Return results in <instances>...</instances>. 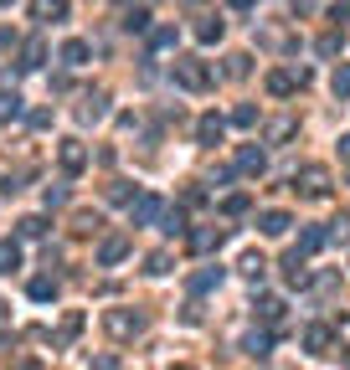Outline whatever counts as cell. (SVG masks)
<instances>
[{
    "mask_svg": "<svg viewBox=\"0 0 350 370\" xmlns=\"http://www.w3.org/2000/svg\"><path fill=\"white\" fill-rule=\"evenodd\" d=\"M175 82H181L186 93H206L211 82H216V72L206 67V62H196V57H186V62H175Z\"/></svg>",
    "mask_w": 350,
    "mask_h": 370,
    "instance_id": "cell-1",
    "label": "cell"
},
{
    "mask_svg": "<svg viewBox=\"0 0 350 370\" xmlns=\"http://www.w3.org/2000/svg\"><path fill=\"white\" fill-rule=\"evenodd\" d=\"M294 190L304 195V201H324V195H330V170L324 165H304L294 175Z\"/></svg>",
    "mask_w": 350,
    "mask_h": 370,
    "instance_id": "cell-2",
    "label": "cell"
},
{
    "mask_svg": "<svg viewBox=\"0 0 350 370\" xmlns=\"http://www.w3.org/2000/svg\"><path fill=\"white\" fill-rule=\"evenodd\" d=\"M103 330L114 334V339H134V334H144V314L139 309H108L103 314Z\"/></svg>",
    "mask_w": 350,
    "mask_h": 370,
    "instance_id": "cell-3",
    "label": "cell"
},
{
    "mask_svg": "<svg viewBox=\"0 0 350 370\" xmlns=\"http://www.w3.org/2000/svg\"><path fill=\"white\" fill-rule=\"evenodd\" d=\"M304 82H309V72H304V67H278V72H268V93L273 98H289L294 88H304Z\"/></svg>",
    "mask_w": 350,
    "mask_h": 370,
    "instance_id": "cell-4",
    "label": "cell"
},
{
    "mask_svg": "<svg viewBox=\"0 0 350 370\" xmlns=\"http://www.w3.org/2000/svg\"><path fill=\"white\" fill-rule=\"evenodd\" d=\"M160 216H165L160 195H134V201H129V222L134 227H149V222H160Z\"/></svg>",
    "mask_w": 350,
    "mask_h": 370,
    "instance_id": "cell-5",
    "label": "cell"
},
{
    "mask_svg": "<svg viewBox=\"0 0 350 370\" xmlns=\"http://www.w3.org/2000/svg\"><path fill=\"white\" fill-rule=\"evenodd\" d=\"M57 165L68 170V175H83V170H88V149H83V139H62V144H57Z\"/></svg>",
    "mask_w": 350,
    "mask_h": 370,
    "instance_id": "cell-6",
    "label": "cell"
},
{
    "mask_svg": "<svg viewBox=\"0 0 350 370\" xmlns=\"http://www.w3.org/2000/svg\"><path fill=\"white\" fill-rule=\"evenodd\" d=\"M232 170H237V175H262V170H268V155H262L258 144H243L237 160H232Z\"/></svg>",
    "mask_w": 350,
    "mask_h": 370,
    "instance_id": "cell-7",
    "label": "cell"
},
{
    "mask_svg": "<svg viewBox=\"0 0 350 370\" xmlns=\"http://www.w3.org/2000/svg\"><path fill=\"white\" fill-rule=\"evenodd\" d=\"M68 0H31V21H41V26H57V21H68Z\"/></svg>",
    "mask_w": 350,
    "mask_h": 370,
    "instance_id": "cell-8",
    "label": "cell"
},
{
    "mask_svg": "<svg viewBox=\"0 0 350 370\" xmlns=\"http://www.w3.org/2000/svg\"><path fill=\"white\" fill-rule=\"evenodd\" d=\"M124 257H129V236H103L98 242V268H114Z\"/></svg>",
    "mask_w": 350,
    "mask_h": 370,
    "instance_id": "cell-9",
    "label": "cell"
},
{
    "mask_svg": "<svg viewBox=\"0 0 350 370\" xmlns=\"http://www.w3.org/2000/svg\"><path fill=\"white\" fill-rule=\"evenodd\" d=\"M227 242V227H201V232H191V252H216Z\"/></svg>",
    "mask_w": 350,
    "mask_h": 370,
    "instance_id": "cell-10",
    "label": "cell"
},
{
    "mask_svg": "<svg viewBox=\"0 0 350 370\" xmlns=\"http://www.w3.org/2000/svg\"><path fill=\"white\" fill-rule=\"evenodd\" d=\"M330 339H335V330L309 324V330H304V350H309V355H330Z\"/></svg>",
    "mask_w": 350,
    "mask_h": 370,
    "instance_id": "cell-11",
    "label": "cell"
},
{
    "mask_svg": "<svg viewBox=\"0 0 350 370\" xmlns=\"http://www.w3.org/2000/svg\"><path fill=\"white\" fill-rule=\"evenodd\" d=\"M196 139H201V144H222V139H227V124L216 119V114H206V119H196Z\"/></svg>",
    "mask_w": 350,
    "mask_h": 370,
    "instance_id": "cell-12",
    "label": "cell"
},
{
    "mask_svg": "<svg viewBox=\"0 0 350 370\" xmlns=\"http://www.w3.org/2000/svg\"><path fill=\"white\" fill-rule=\"evenodd\" d=\"M283 278H289L294 288H304V283H309V268H304V252H299V247L283 257Z\"/></svg>",
    "mask_w": 350,
    "mask_h": 370,
    "instance_id": "cell-13",
    "label": "cell"
},
{
    "mask_svg": "<svg viewBox=\"0 0 350 370\" xmlns=\"http://www.w3.org/2000/svg\"><path fill=\"white\" fill-rule=\"evenodd\" d=\"M294 222H289V211H262V222H258V232L262 236H283Z\"/></svg>",
    "mask_w": 350,
    "mask_h": 370,
    "instance_id": "cell-14",
    "label": "cell"
},
{
    "mask_svg": "<svg viewBox=\"0 0 350 370\" xmlns=\"http://www.w3.org/2000/svg\"><path fill=\"white\" fill-rule=\"evenodd\" d=\"M319 247H330V232H324V227H304V236H299V252L309 257V252H319Z\"/></svg>",
    "mask_w": 350,
    "mask_h": 370,
    "instance_id": "cell-15",
    "label": "cell"
},
{
    "mask_svg": "<svg viewBox=\"0 0 350 370\" xmlns=\"http://www.w3.org/2000/svg\"><path fill=\"white\" fill-rule=\"evenodd\" d=\"M62 62H68V67H83V62H88V41H78V36H68V41H62V52H57Z\"/></svg>",
    "mask_w": 350,
    "mask_h": 370,
    "instance_id": "cell-16",
    "label": "cell"
},
{
    "mask_svg": "<svg viewBox=\"0 0 350 370\" xmlns=\"http://www.w3.org/2000/svg\"><path fill=\"white\" fill-rule=\"evenodd\" d=\"M41 62H47V41H26V47H21V67L36 72Z\"/></svg>",
    "mask_w": 350,
    "mask_h": 370,
    "instance_id": "cell-17",
    "label": "cell"
},
{
    "mask_svg": "<svg viewBox=\"0 0 350 370\" xmlns=\"http://www.w3.org/2000/svg\"><path fill=\"white\" fill-rule=\"evenodd\" d=\"M283 309H289L283 298H258V319L262 324H283Z\"/></svg>",
    "mask_w": 350,
    "mask_h": 370,
    "instance_id": "cell-18",
    "label": "cell"
},
{
    "mask_svg": "<svg viewBox=\"0 0 350 370\" xmlns=\"http://www.w3.org/2000/svg\"><path fill=\"white\" fill-rule=\"evenodd\" d=\"M216 283H222V268H201V273H191V293H211Z\"/></svg>",
    "mask_w": 350,
    "mask_h": 370,
    "instance_id": "cell-19",
    "label": "cell"
},
{
    "mask_svg": "<svg viewBox=\"0 0 350 370\" xmlns=\"http://www.w3.org/2000/svg\"><path fill=\"white\" fill-rule=\"evenodd\" d=\"M243 350H248V355H258V360H262V355H268V350H273V334H268V330H253V334H248V339H243Z\"/></svg>",
    "mask_w": 350,
    "mask_h": 370,
    "instance_id": "cell-20",
    "label": "cell"
},
{
    "mask_svg": "<svg viewBox=\"0 0 350 370\" xmlns=\"http://www.w3.org/2000/svg\"><path fill=\"white\" fill-rule=\"evenodd\" d=\"M16 232L26 236V242H36V236H47V216H21V222H16Z\"/></svg>",
    "mask_w": 350,
    "mask_h": 370,
    "instance_id": "cell-21",
    "label": "cell"
},
{
    "mask_svg": "<svg viewBox=\"0 0 350 370\" xmlns=\"http://www.w3.org/2000/svg\"><path fill=\"white\" fill-rule=\"evenodd\" d=\"M36 303H52L57 298V278H31V288H26Z\"/></svg>",
    "mask_w": 350,
    "mask_h": 370,
    "instance_id": "cell-22",
    "label": "cell"
},
{
    "mask_svg": "<svg viewBox=\"0 0 350 370\" xmlns=\"http://www.w3.org/2000/svg\"><path fill=\"white\" fill-rule=\"evenodd\" d=\"M16 268H21V247L16 242H0V278L16 273Z\"/></svg>",
    "mask_w": 350,
    "mask_h": 370,
    "instance_id": "cell-23",
    "label": "cell"
},
{
    "mask_svg": "<svg viewBox=\"0 0 350 370\" xmlns=\"http://www.w3.org/2000/svg\"><path fill=\"white\" fill-rule=\"evenodd\" d=\"M83 334V314H68V319H62V330H57V344H73Z\"/></svg>",
    "mask_w": 350,
    "mask_h": 370,
    "instance_id": "cell-24",
    "label": "cell"
},
{
    "mask_svg": "<svg viewBox=\"0 0 350 370\" xmlns=\"http://www.w3.org/2000/svg\"><path fill=\"white\" fill-rule=\"evenodd\" d=\"M144 273H149V278H165V273H170V252H149V257H144Z\"/></svg>",
    "mask_w": 350,
    "mask_h": 370,
    "instance_id": "cell-25",
    "label": "cell"
},
{
    "mask_svg": "<svg viewBox=\"0 0 350 370\" xmlns=\"http://www.w3.org/2000/svg\"><path fill=\"white\" fill-rule=\"evenodd\" d=\"M21 119V93H0V124Z\"/></svg>",
    "mask_w": 350,
    "mask_h": 370,
    "instance_id": "cell-26",
    "label": "cell"
},
{
    "mask_svg": "<svg viewBox=\"0 0 350 370\" xmlns=\"http://www.w3.org/2000/svg\"><path fill=\"white\" fill-rule=\"evenodd\" d=\"M149 47H155V52H170V47H175V26H155V31H149Z\"/></svg>",
    "mask_w": 350,
    "mask_h": 370,
    "instance_id": "cell-27",
    "label": "cell"
},
{
    "mask_svg": "<svg viewBox=\"0 0 350 370\" xmlns=\"http://www.w3.org/2000/svg\"><path fill=\"white\" fill-rule=\"evenodd\" d=\"M196 36H201L206 47H211V41H222V21H216V16H206L201 26H196Z\"/></svg>",
    "mask_w": 350,
    "mask_h": 370,
    "instance_id": "cell-28",
    "label": "cell"
},
{
    "mask_svg": "<svg viewBox=\"0 0 350 370\" xmlns=\"http://www.w3.org/2000/svg\"><path fill=\"white\" fill-rule=\"evenodd\" d=\"M232 124H237V129H253V124H258V108H253V103H237V108H232Z\"/></svg>",
    "mask_w": 350,
    "mask_h": 370,
    "instance_id": "cell-29",
    "label": "cell"
},
{
    "mask_svg": "<svg viewBox=\"0 0 350 370\" xmlns=\"http://www.w3.org/2000/svg\"><path fill=\"white\" fill-rule=\"evenodd\" d=\"M98 227H103V222H98V211H78V216H73V232H83V236H88V232H98Z\"/></svg>",
    "mask_w": 350,
    "mask_h": 370,
    "instance_id": "cell-30",
    "label": "cell"
},
{
    "mask_svg": "<svg viewBox=\"0 0 350 370\" xmlns=\"http://www.w3.org/2000/svg\"><path fill=\"white\" fill-rule=\"evenodd\" d=\"M248 211H253L248 195H227V201H222V216H248Z\"/></svg>",
    "mask_w": 350,
    "mask_h": 370,
    "instance_id": "cell-31",
    "label": "cell"
},
{
    "mask_svg": "<svg viewBox=\"0 0 350 370\" xmlns=\"http://www.w3.org/2000/svg\"><path fill=\"white\" fill-rule=\"evenodd\" d=\"M103 114H108V98L103 93H93V98L83 103V119H103Z\"/></svg>",
    "mask_w": 350,
    "mask_h": 370,
    "instance_id": "cell-32",
    "label": "cell"
},
{
    "mask_svg": "<svg viewBox=\"0 0 350 370\" xmlns=\"http://www.w3.org/2000/svg\"><path fill=\"white\" fill-rule=\"evenodd\" d=\"M262 268H268V263H262V257H258V252H248V257H243V273H248L253 283H262Z\"/></svg>",
    "mask_w": 350,
    "mask_h": 370,
    "instance_id": "cell-33",
    "label": "cell"
},
{
    "mask_svg": "<svg viewBox=\"0 0 350 370\" xmlns=\"http://www.w3.org/2000/svg\"><path fill=\"white\" fill-rule=\"evenodd\" d=\"M330 88H335V98H350V67H335Z\"/></svg>",
    "mask_w": 350,
    "mask_h": 370,
    "instance_id": "cell-34",
    "label": "cell"
},
{
    "mask_svg": "<svg viewBox=\"0 0 350 370\" xmlns=\"http://www.w3.org/2000/svg\"><path fill=\"white\" fill-rule=\"evenodd\" d=\"M41 201H47V211L68 206V185H47V195H41Z\"/></svg>",
    "mask_w": 350,
    "mask_h": 370,
    "instance_id": "cell-35",
    "label": "cell"
},
{
    "mask_svg": "<svg viewBox=\"0 0 350 370\" xmlns=\"http://www.w3.org/2000/svg\"><path fill=\"white\" fill-rule=\"evenodd\" d=\"M294 129H299L294 119H278V124H268V139L278 144V139H289V134H294Z\"/></svg>",
    "mask_w": 350,
    "mask_h": 370,
    "instance_id": "cell-36",
    "label": "cell"
},
{
    "mask_svg": "<svg viewBox=\"0 0 350 370\" xmlns=\"http://www.w3.org/2000/svg\"><path fill=\"white\" fill-rule=\"evenodd\" d=\"M124 26H129V31H149V16H144V11H129Z\"/></svg>",
    "mask_w": 350,
    "mask_h": 370,
    "instance_id": "cell-37",
    "label": "cell"
},
{
    "mask_svg": "<svg viewBox=\"0 0 350 370\" xmlns=\"http://www.w3.org/2000/svg\"><path fill=\"white\" fill-rule=\"evenodd\" d=\"M160 222H165V232H170V236H175V232H186V216H181V211H165Z\"/></svg>",
    "mask_w": 350,
    "mask_h": 370,
    "instance_id": "cell-38",
    "label": "cell"
},
{
    "mask_svg": "<svg viewBox=\"0 0 350 370\" xmlns=\"http://www.w3.org/2000/svg\"><path fill=\"white\" fill-rule=\"evenodd\" d=\"M324 232H330V242H345V236H350V222H345V216H340V222H330V227H324Z\"/></svg>",
    "mask_w": 350,
    "mask_h": 370,
    "instance_id": "cell-39",
    "label": "cell"
},
{
    "mask_svg": "<svg viewBox=\"0 0 350 370\" xmlns=\"http://www.w3.org/2000/svg\"><path fill=\"white\" fill-rule=\"evenodd\" d=\"M335 339H340V350H350V314H340V324H335Z\"/></svg>",
    "mask_w": 350,
    "mask_h": 370,
    "instance_id": "cell-40",
    "label": "cell"
},
{
    "mask_svg": "<svg viewBox=\"0 0 350 370\" xmlns=\"http://www.w3.org/2000/svg\"><path fill=\"white\" fill-rule=\"evenodd\" d=\"M108 201H134V195H129V180H114V185H108Z\"/></svg>",
    "mask_w": 350,
    "mask_h": 370,
    "instance_id": "cell-41",
    "label": "cell"
},
{
    "mask_svg": "<svg viewBox=\"0 0 350 370\" xmlns=\"http://www.w3.org/2000/svg\"><path fill=\"white\" fill-rule=\"evenodd\" d=\"M335 52H340V36H335V31L319 36V57H335Z\"/></svg>",
    "mask_w": 350,
    "mask_h": 370,
    "instance_id": "cell-42",
    "label": "cell"
},
{
    "mask_svg": "<svg viewBox=\"0 0 350 370\" xmlns=\"http://www.w3.org/2000/svg\"><path fill=\"white\" fill-rule=\"evenodd\" d=\"M227 77H248V57H227Z\"/></svg>",
    "mask_w": 350,
    "mask_h": 370,
    "instance_id": "cell-43",
    "label": "cell"
},
{
    "mask_svg": "<svg viewBox=\"0 0 350 370\" xmlns=\"http://www.w3.org/2000/svg\"><path fill=\"white\" fill-rule=\"evenodd\" d=\"M88 370H119V360L114 355H93V360H88Z\"/></svg>",
    "mask_w": 350,
    "mask_h": 370,
    "instance_id": "cell-44",
    "label": "cell"
},
{
    "mask_svg": "<svg viewBox=\"0 0 350 370\" xmlns=\"http://www.w3.org/2000/svg\"><path fill=\"white\" fill-rule=\"evenodd\" d=\"M330 21H340V26H345V21H350V0H340V6L330 11Z\"/></svg>",
    "mask_w": 350,
    "mask_h": 370,
    "instance_id": "cell-45",
    "label": "cell"
},
{
    "mask_svg": "<svg viewBox=\"0 0 350 370\" xmlns=\"http://www.w3.org/2000/svg\"><path fill=\"white\" fill-rule=\"evenodd\" d=\"M294 11H299V16H309V11H314V0H294Z\"/></svg>",
    "mask_w": 350,
    "mask_h": 370,
    "instance_id": "cell-46",
    "label": "cell"
},
{
    "mask_svg": "<svg viewBox=\"0 0 350 370\" xmlns=\"http://www.w3.org/2000/svg\"><path fill=\"white\" fill-rule=\"evenodd\" d=\"M340 155H345V165H350V134H345V139H340Z\"/></svg>",
    "mask_w": 350,
    "mask_h": 370,
    "instance_id": "cell-47",
    "label": "cell"
},
{
    "mask_svg": "<svg viewBox=\"0 0 350 370\" xmlns=\"http://www.w3.org/2000/svg\"><path fill=\"white\" fill-rule=\"evenodd\" d=\"M232 6H237V11H248V6H253V0H232Z\"/></svg>",
    "mask_w": 350,
    "mask_h": 370,
    "instance_id": "cell-48",
    "label": "cell"
},
{
    "mask_svg": "<svg viewBox=\"0 0 350 370\" xmlns=\"http://www.w3.org/2000/svg\"><path fill=\"white\" fill-rule=\"evenodd\" d=\"M0 324H6V303H0Z\"/></svg>",
    "mask_w": 350,
    "mask_h": 370,
    "instance_id": "cell-49",
    "label": "cell"
},
{
    "mask_svg": "<svg viewBox=\"0 0 350 370\" xmlns=\"http://www.w3.org/2000/svg\"><path fill=\"white\" fill-rule=\"evenodd\" d=\"M170 370H191V365H170Z\"/></svg>",
    "mask_w": 350,
    "mask_h": 370,
    "instance_id": "cell-50",
    "label": "cell"
},
{
    "mask_svg": "<svg viewBox=\"0 0 350 370\" xmlns=\"http://www.w3.org/2000/svg\"><path fill=\"white\" fill-rule=\"evenodd\" d=\"M0 6H11V0H0Z\"/></svg>",
    "mask_w": 350,
    "mask_h": 370,
    "instance_id": "cell-51",
    "label": "cell"
}]
</instances>
